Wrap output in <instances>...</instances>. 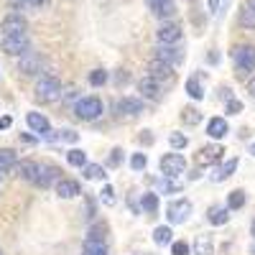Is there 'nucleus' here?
<instances>
[{"instance_id": "nucleus-1", "label": "nucleus", "mask_w": 255, "mask_h": 255, "mask_svg": "<svg viewBox=\"0 0 255 255\" xmlns=\"http://www.w3.org/2000/svg\"><path fill=\"white\" fill-rule=\"evenodd\" d=\"M74 113L79 120H97L105 108H102V100L100 97H82L77 105H74Z\"/></svg>"}, {"instance_id": "nucleus-2", "label": "nucleus", "mask_w": 255, "mask_h": 255, "mask_svg": "<svg viewBox=\"0 0 255 255\" xmlns=\"http://www.w3.org/2000/svg\"><path fill=\"white\" fill-rule=\"evenodd\" d=\"M36 97L41 102H54L61 97V82L56 77H41L36 84Z\"/></svg>"}, {"instance_id": "nucleus-3", "label": "nucleus", "mask_w": 255, "mask_h": 255, "mask_svg": "<svg viewBox=\"0 0 255 255\" xmlns=\"http://www.w3.org/2000/svg\"><path fill=\"white\" fill-rule=\"evenodd\" d=\"M191 215V202L189 199H176V202H168L166 204V220L168 225H181L186 222Z\"/></svg>"}, {"instance_id": "nucleus-4", "label": "nucleus", "mask_w": 255, "mask_h": 255, "mask_svg": "<svg viewBox=\"0 0 255 255\" xmlns=\"http://www.w3.org/2000/svg\"><path fill=\"white\" fill-rule=\"evenodd\" d=\"M232 61L240 72H253L255 69V46L250 44H240L232 49Z\"/></svg>"}, {"instance_id": "nucleus-5", "label": "nucleus", "mask_w": 255, "mask_h": 255, "mask_svg": "<svg viewBox=\"0 0 255 255\" xmlns=\"http://www.w3.org/2000/svg\"><path fill=\"white\" fill-rule=\"evenodd\" d=\"M3 51L10 56H23L28 51V36L26 33H15V36H3Z\"/></svg>"}, {"instance_id": "nucleus-6", "label": "nucleus", "mask_w": 255, "mask_h": 255, "mask_svg": "<svg viewBox=\"0 0 255 255\" xmlns=\"http://www.w3.org/2000/svg\"><path fill=\"white\" fill-rule=\"evenodd\" d=\"M184 168H186V158L181 153H166L161 158V174L166 176H179L184 174Z\"/></svg>"}, {"instance_id": "nucleus-7", "label": "nucleus", "mask_w": 255, "mask_h": 255, "mask_svg": "<svg viewBox=\"0 0 255 255\" xmlns=\"http://www.w3.org/2000/svg\"><path fill=\"white\" fill-rule=\"evenodd\" d=\"M3 36H15V33H26L28 23H26V18L20 15V13H8L3 18Z\"/></svg>"}, {"instance_id": "nucleus-8", "label": "nucleus", "mask_w": 255, "mask_h": 255, "mask_svg": "<svg viewBox=\"0 0 255 255\" xmlns=\"http://www.w3.org/2000/svg\"><path fill=\"white\" fill-rule=\"evenodd\" d=\"M138 92L143 95V97H148V100H161V79H156V77H143L140 82H138Z\"/></svg>"}, {"instance_id": "nucleus-9", "label": "nucleus", "mask_w": 255, "mask_h": 255, "mask_svg": "<svg viewBox=\"0 0 255 255\" xmlns=\"http://www.w3.org/2000/svg\"><path fill=\"white\" fill-rule=\"evenodd\" d=\"M54 181H59V168H56V166H49V163H41L33 184H38L41 189H49Z\"/></svg>"}, {"instance_id": "nucleus-10", "label": "nucleus", "mask_w": 255, "mask_h": 255, "mask_svg": "<svg viewBox=\"0 0 255 255\" xmlns=\"http://www.w3.org/2000/svg\"><path fill=\"white\" fill-rule=\"evenodd\" d=\"M156 59H161L166 64H171V67H176V64H181L184 54H181V49H176V44H161L158 51H156Z\"/></svg>"}, {"instance_id": "nucleus-11", "label": "nucleus", "mask_w": 255, "mask_h": 255, "mask_svg": "<svg viewBox=\"0 0 255 255\" xmlns=\"http://www.w3.org/2000/svg\"><path fill=\"white\" fill-rule=\"evenodd\" d=\"M222 153H225L222 145H207V148H202V151L197 153V163L199 166H215L222 158Z\"/></svg>"}, {"instance_id": "nucleus-12", "label": "nucleus", "mask_w": 255, "mask_h": 255, "mask_svg": "<svg viewBox=\"0 0 255 255\" xmlns=\"http://www.w3.org/2000/svg\"><path fill=\"white\" fill-rule=\"evenodd\" d=\"M181 36H184V33H181V28H179L176 23H166V26H161L158 33H156L158 44H179Z\"/></svg>"}, {"instance_id": "nucleus-13", "label": "nucleus", "mask_w": 255, "mask_h": 255, "mask_svg": "<svg viewBox=\"0 0 255 255\" xmlns=\"http://www.w3.org/2000/svg\"><path fill=\"white\" fill-rule=\"evenodd\" d=\"M56 194L61 199H74L77 194H82V189H79V184L74 179H59L56 181Z\"/></svg>"}, {"instance_id": "nucleus-14", "label": "nucleus", "mask_w": 255, "mask_h": 255, "mask_svg": "<svg viewBox=\"0 0 255 255\" xmlns=\"http://www.w3.org/2000/svg\"><path fill=\"white\" fill-rule=\"evenodd\" d=\"M148 74L156 77V79H171L174 77V67L166 64V61H161V59H153L151 64H148Z\"/></svg>"}, {"instance_id": "nucleus-15", "label": "nucleus", "mask_w": 255, "mask_h": 255, "mask_svg": "<svg viewBox=\"0 0 255 255\" xmlns=\"http://www.w3.org/2000/svg\"><path fill=\"white\" fill-rule=\"evenodd\" d=\"M118 110H120V115L138 118V115L143 113V102H140V100H135V97H123V100L118 102Z\"/></svg>"}, {"instance_id": "nucleus-16", "label": "nucleus", "mask_w": 255, "mask_h": 255, "mask_svg": "<svg viewBox=\"0 0 255 255\" xmlns=\"http://www.w3.org/2000/svg\"><path fill=\"white\" fill-rule=\"evenodd\" d=\"M13 171L18 179H23V181H36V174H38V163L33 161H20L13 166Z\"/></svg>"}, {"instance_id": "nucleus-17", "label": "nucleus", "mask_w": 255, "mask_h": 255, "mask_svg": "<svg viewBox=\"0 0 255 255\" xmlns=\"http://www.w3.org/2000/svg\"><path fill=\"white\" fill-rule=\"evenodd\" d=\"M207 133H209V138H225L227 133H230V125H227V120L225 118H209V123H207Z\"/></svg>"}, {"instance_id": "nucleus-18", "label": "nucleus", "mask_w": 255, "mask_h": 255, "mask_svg": "<svg viewBox=\"0 0 255 255\" xmlns=\"http://www.w3.org/2000/svg\"><path fill=\"white\" fill-rule=\"evenodd\" d=\"M18 69L23 72V74H36V72L41 69V56H36V54L26 51L23 56H20V64H18Z\"/></svg>"}, {"instance_id": "nucleus-19", "label": "nucleus", "mask_w": 255, "mask_h": 255, "mask_svg": "<svg viewBox=\"0 0 255 255\" xmlns=\"http://www.w3.org/2000/svg\"><path fill=\"white\" fill-rule=\"evenodd\" d=\"M26 123H28V128H31L33 133H41V135H44L46 130H51L49 120L41 115V113H28V115H26Z\"/></svg>"}, {"instance_id": "nucleus-20", "label": "nucleus", "mask_w": 255, "mask_h": 255, "mask_svg": "<svg viewBox=\"0 0 255 255\" xmlns=\"http://www.w3.org/2000/svg\"><path fill=\"white\" fill-rule=\"evenodd\" d=\"M235 168H238V158L225 161L222 166L215 168V174H212V181H225V179H230L232 174H235Z\"/></svg>"}, {"instance_id": "nucleus-21", "label": "nucleus", "mask_w": 255, "mask_h": 255, "mask_svg": "<svg viewBox=\"0 0 255 255\" xmlns=\"http://www.w3.org/2000/svg\"><path fill=\"white\" fill-rule=\"evenodd\" d=\"M207 220H209V225H225V222H230V207H212V209H207Z\"/></svg>"}, {"instance_id": "nucleus-22", "label": "nucleus", "mask_w": 255, "mask_h": 255, "mask_svg": "<svg viewBox=\"0 0 255 255\" xmlns=\"http://www.w3.org/2000/svg\"><path fill=\"white\" fill-rule=\"evenodd\" d=\"M238 20H240V26H243V28H255V5L250 3V0H248V3H245L243 8H240Z\"/></svg>"}, {"instance_id": "nucleus-23", "label": "nucleus", "mask_w": 255, "mask_h": 255, "mask_svg": "<svg viewBox=\"0 0 255 255\" xmlns=\"http://www.w3.org/2000/svg\"><path fill=\"white\" fill-rule=\"evenodd\" d=\"M140 209L145 212L148 217H156V212H158V194H153V191L143 194L140 197Z\"/></svg>"}, {"instance_id": "nucleus-24", "label": "nucleus", "mask_w": 255, "mask_h": 255, "mask_svg": "<svg viewBox=\"0 0 255 255\" xmlns=\"http://www.w3.org/2000/svg\"><path fill=\"white\" fill-rule=\"evenodd\" d=\"M153 240H156V245H168V243H174V230H171V225L156 227V230H153Z\"/></svg>"}, {"instance_id": "nucleus-25", "label": "nucleus", "mask_w": 255, "mask_h": 255, "mask_svg": "<svg viewBox=\"0 0 255 255\" xmlns=\"http://www.w3.org/2000/svg\"><path fill=\"white\" fill-rule=\"evenodd\" d=\"M194 255H215V245H212L209 235H199L194 240Z\"/></svg>"}, {"instance_id": "nucleus-26", "label": "nucleus", "mask_w": 255, "mask_h": 255, "mask_svg": "<svg viewBox=\"0 0 255 255\" xmlns=\"http://www.w3.org/2000/svg\"><path fill=\"white\" fill-rule=\"evenodd\" d=\"M186 95H189L191 100H202V97H204V87H202L199 77H189V79H186Z\"/></svg>"}, {"instance_id": "nucleus-27", "label": "nucleus", "mask_w": 255, "mask_h": 255, "mask_svg": "<svg viewBox=\"0 0 255 255\" xmlns=\"http://www.w3.org/2000/svg\"><path fill=\"white\" fill-rule=\"evenodd\" d=\"M82 255H108V245L100 240H84Z\"/></svg>"}, {"instance_id": "nucleus-28", "label": "nucleus", "mask_w": 255, "mask_h": 255, "mask_svg": "<svg viewBox=\"0 0 255 255\" xmlns=\"http://www.w3.org/2000/svg\"><path fill=\"white\" fill-rule=\"evenodd\" d=\"M13 166H15V151L13 148H0V174L10 171Z\"/></svg>"}, {"instance_id": "nucleus-29", "label": "nucleus", "mask_w": 255, "mask_h": 255, "mask_svg": "<svg viewBox=\"0 0 255 255\" xmlns=\"http://www.w3.org/2000/svg\"><path fill=\"white\" fill-rule=\"evenodd\" d=\"M108 232H110L108 222H97V225H92V227H90V232H87V240H100V243H105V238H108Z\"/></svg>"}, {"instance_id": "nucleus-30", "label": "nucleus", "mask_w": 255, "mask_h": 255, "mask_svg": "<svg viewBox=\"0 0 255 255\" xmlns=\"http://www.w3.org/2000/svg\"><path fill=\"white\" fill-rule=\"evenodd\" d=\"M174 13H176V3H174V0H163V3H158L153 8V15H158V18H171Z\"/></svg>"}, {"instance_id": "nucleus-31", "label": "nucleus", "mask_w": 255, "mask_h": 255, "mask_svg": "<svg viewBox=\"0 0 255 255\" xmlns=\"http://www.w3.org/2000/svg\"><path fill=\"white\" fill-rule=\"evenodd\" d=\"M243 204H245V191L243 189H235V191L227 194V207L230 209H243Z\"/></svg>"}, {"instance_id": "nucleus-32", "label": "nucleus", "mask_w": 255, "mask_h": 255, "mask_svg": "<svg viewBox=\"0 0 255 255\" xmlns=\"http://www.w3.org/2000/svg\"><path fill=\"white\" fill-rule=\"evenodd\" d=\"M82 168H84V176H87V179H105V176H108L100 163H84Z\"/></svg>"}, {"instance_id": "nucleus-33", "label": "nucleus", "mask_w": 255, "mask_h": 255, "mask_svg": "<svg viewBox=\"0 0 255 255\" xmlns=\"http://www.w3.org/2000/svg\"><path fill=\"white\" fill-rule=\"evenodd\" d=\"M181 120H184L186 125H199V123H202V113H199L197 108H186V110L181 113Z\"/></svg>"}, {"instance_id": "nucleus-34", "label": "nucleus", "mask_w": 255, "mask_h": 255, "mask_svg": "<svg viewBox=\"0 0 255 255\" xmlns=\"http://www.w3.org/2000/svg\"><path fill=\"white\" fill-rule=\"evenodd\" d=\"M67 161H69L72 166H84V163H87V153L79 151V148H72V151L67 153Z\"/></svg>"}, {"instance_id": "nucleus-35", "label": "nucleus", "mask_w": 255, "mask_h": 255, "mask_svg": "<svg viewBox=\"0 0 255 255\" xmlns=\"http://www.w3.org/2000/svg\"><path fill=\"white\" fill-rule=\"evenodd\" d=\"M100 202H102V204H108V207L115 204V189H113L110 184H105V186H102V191H100Z\"/></svg>"}, {"instance_id": "nucleus-36", "label": "nucleus", "mask_w": 255, "mask_h": 255, "mask_svg": "<svg viewBox=\"0 0 255 255\" xmlns=\"http://www.w3.org/2000/svg\"><path fill=\"white\" fill-rule=\"evenodd\" d=\"M168 143H171V148H176V151H181V148L189 145V138L184 133H171L168 135Z\"/></svg>"}, {"instance_id": "nucleus-37", "label": "nucleus", "mask_w": 255, "mask_h": 255, "mask_svg": "<svg viewBox=\"0 0 255 255\" xmlns=\"http://www.w3.org/2000/svg\"><path fill=\"white\" fill-rule=\"evenodd\" d=\"M158 186H161V191H179V189H181V184L174 181V176H166V174H163V179L158 181Z\"/></svg>"}, {"instance_id": "nucleus-38", "label": "nucleus", "mask_w": 255, "mask_h": 255, "mask_svg": "<svg viewBox=\"0 0 255 255\" xmlns=\"http://www.w3.org/2000/svg\"><path fill=\"white\" fill-rule=\"evenodd\" d=\"M105 82H108V72H105V69H95L90 74V84H92V87H102Z\"/></svg>"}, {"instance_id": "nucleus-39", "label": "nucleus", "mask_w": 255, "mask_h": 255, "mask_svg": "<svg viewBox=\"0 0 255 255\" xmlns=\"http://www.w3.org/2000/svg\"><path fill=\"white\" fill-rule=\"evenodd\" d=\"M130 166H133V171H143V168L148 166V156L145 153H135L130 158Z\"/></svg>"}, {"instance_id": "nucleus-40", "label": "nucleus", "mask_w": 255, "mask_h": 255, "mask_svg": "<svg viewBox=\"0 0 255 255\" xmlns=\"http://www.w3.org/2000/svg\"><path fill=\"white\" fill-rule=\"evenodd\" d=\"M120 163H123V148H113L110 158H108V166H110V168H118Z\"/></svg>"}, {"instance_id": "nucleus-41", "label": "nucleus", "mask_w": 255, "mask_h": 255, "mask_svg": "<svg viewBox=\"0 0 255 255\" xmlns=\"http://www.w3.org/2000/svg\"><path fill=\"white\" fill-rule=\"evenodd\" d=\"M171 255H189V243H184V240L171 243Z\"/></svg>"}, {"instance_id": "nucleus-42", "label": "nucleus", "mask_w": 255, "mask_h": 255, "mask_svg": "<svg viewBox=\"0 0 255 255\" xmlns=\"http://www.w3.org/2000/svg\"><path fill=\"white\" fill-rule=\"evenodd\" d=\"M227 113H230V115L243 113V102H240V100H235V97H230V100H227Z\"/></svg>"}, {"instance_id": "nucleus-43", "label": "nucleus", "mask_w": 255, "mask_h": 255, "mask_svg": "<svg viewBox=\"0 0 255 255\" xmlns=\"http://www.w3.org/2000/svg\"><path fill=\"white\" fill-rule=\"evenodd\" d=\"M59 138L67 140V143H77L79 140V133H74V130H59Z\"/></svg>"}, {"instance_id": "nucleus-44", "label": "nucleus", "mask_w": 255, "mask_h": 255, "mask_svg": "<svg viewBox=\"0 0 255 255\" xmlns=\"http://www.w3.org/2000/svg\"><path fill=\"white\" fill-rule=\"evenodd\" d=\"M138 140H140L143 145H145V143H148V145H151V143H153V135H151V130H143V133L138 135Z\"/></svg>"}, {"instance_id": "nucleus-45", "label": "nucleus", "mask_w": 255, "mask_h": 255, "mask_svg": "<svg viewBox=\"0 0 255 255\" xmlns=\"http://www.w3.org/2000/svg\"><path fill=\"white\" fill-rule=\"evenodd\" d=\"M207 8L209 13H220V0H207Z\"/></svg>"}, {"instance_id": "nucleus-46", "label": "nucleus", "mask_w": 255, "mask_h": 255, "mask_svg": "<svg viewBox=\"0 0 255 255\" xmlns=\"http://www.w3.org/2000/svg\"><path fill=\"white\" fill-rule=\"evenodd\" d=\"M10 125H13V118H10V115L0 118V130H5V128H10Z\"/></svg>"}, {"instance_id": "nucleus-47", "label": "nucleus", "mask_w": 255, "mask_h": 255, "mask_svg": "<svg viewBox=\"0 0 255 255\" xmlns=\"http://www.w3.org/2000/svg\"><path fill=\"white\" fill-rule=\"evenodd\" d=\"M84 212H87V217H95V204L87 202V204H84Z\"/></svg>"}, {"instance_id": "nucleus-48", "label": "nucleus", "mask_w": 255, "mask_h": 255, "mask_svg": "<svg viewBox=\"0 0 255 255\" xmlns=\"http://www.w3.org/2000/svg\"><path fill=\"white\" fill-rule=\"evenodd\" d=\"M248 92H250V95H253V97H255V77H253V79H250V82H248Z\"/></svg>"}, {"instance_id": "nucleus-49", "label": "nucleus", "mask_w": 255, "mask_h": 255, "mask_svg": "<svg viewBox=\"0 0 255 255\" xmlns=\"http://www.w3.org/2000/svg\"><path fill=\"white\" fill-rule=\"evenodd\" d=\"M26 3H28V5H33V8H38V5H44L46 0H26Z\"/></svg>"}, {"instance_id": "nucleus-50", "label": "nucleus", "mask_w": 255, "mask_h": 255, "mask_svg": "<svg viewBox=\"0 0 255 255\" xmlns=\"http://www.w3.org/2000/svg\"><path fill=\"white\" fill-rule=\"evenodd\" d=\"M145 3H148V5H151V8H156L158 3H163V0H145Z\"/></svg>"}, {"instance_id": "nucleus-51", "label": "nucleus", "mask_w": 255, "mask_h": 255, "mask_svg": "<svg viewBox=\"0 0 255 255\" xmlns=\"http://www.w3.org/2000/svg\"><path fill=\"white\" fill-rule=\"evenodd\" d=\"M250 235L255 238V220H253V225H250Z\"/></svg>"}, {"instance_id": "nucleus-52", "label": "nucleus", "mask_w": 255, "mask_h": 255, "mask_svg": "<svg viewBox=\"0 0 255 255\" xmlns=\"http://www.w3.org/2000/svg\"><path fill=\"white\" fill-rule=\"evenodd\" d=\"M250 153H253V156H255V143H253V145H250Z\"/></svg>"}, {"instance_id": "nucleus-53", "label": "nucleus", "mask_w": 255, "mask_h": 255, "mask_svg": "<svg viewBox=\"0 0 255 255\" xmlns=\"http://www.w3.org/2000/svg\"><path fill=\"white\" fill-rule=\"evenodd\" d=\"M133 255H145V253H133Z\"/></svg>"}, {"instance_id": "nucleus-54", "label": "nucleus", "mask_w": 255, "mask_h": 255, "mask_svg": "<svg viewBox=\"0 0 255 255\" xmlns=\"http://www.w3.org/2000/svg\"><path fill=\"white\" fill-rule=\"evenodd\" d=\"M250 3H253V5H255V0H250Z\"/></svg>"}, {"instance_id": "nucleus-55", "label": "nucleus", "mask_w": 255, "mask_h": 255, "mask_svg": "<svg viewBox=\"0 0 255 255\" xmlns=\"http://www.w3.org/2000/svg\"><path fill=\"white\" fill-rule=\"evenodd\" d=\"M0 176H3V174H0Z\"/></svg>"}]
</instances>
